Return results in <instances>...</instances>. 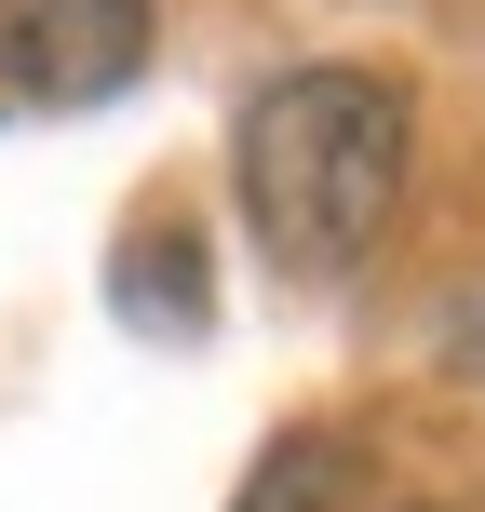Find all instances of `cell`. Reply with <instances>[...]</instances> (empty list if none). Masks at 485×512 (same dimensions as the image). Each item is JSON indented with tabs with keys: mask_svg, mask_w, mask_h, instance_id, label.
I'll return each instance as SVG.
<instances>
[{
	"mask_svg": "<svg viewBox=\"0 0 485 512\" xmlns=\"http://www.w3.org/2000/svg\"><path fill=\"white\" fill-rule=\"evenodd\" d=\"M418 162V108L391 68H283L256 81L243 135H230V189L243 230L283 283H337L391 243V203H405Z\"/></svg>",
	"mask_w": 485,
	"mask_h": 512,
	"instance_id": "obj_1",
	"label": "cell"
},
{
	"mask_svg": "<svg viewBox=\"0 0 485 512\" xmlns=\"http://www.w3.org/2000/svg\"><path fill=\"white\" fill-rule=\"evenodd\" d=\"M162 14L149 0H27L0 27V108H108L149 68Z\"/></svg>",
	"mask_w": 485,
	"mask_h": 512,
	"instance_id": "obj_2",
	"label": "cell"
}]
</instances>
